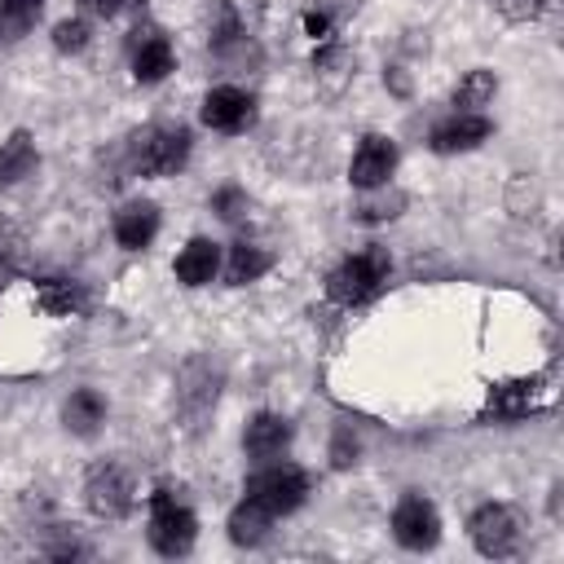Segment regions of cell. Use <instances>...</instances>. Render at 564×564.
<instances>
[{"mask_svg":"<svg viewBox=\"0 0 564 564\" xmlns=\"http://www.w3.org/2000/svg\"><path fill=\"white\" fill-rule=\"evenodd\" d=\"M388 269H392L388 251H383V247H370V251H361V256H348V260L326 278V291H330L335 304H348V308H352V304H366V300H375V295L383 291Z\"/></svg>","mask_w":564,"mask_h":564,"instance_id":"cell-1","label":"cell"},{"mask_svg":"<svg viewBox=\"0 0 564 564\" xmlns=\"http://www.w3.org/2000/svg\"><path fill=\"white\" fill-rule=\"evenodd\" d=\"M189 159V132L176 123H150L132 137V167L141 176H172Z\"/></svg>","mask_w":564,"mask_h":564,"instance_id":"cell-2","label":"cell"},{"mask_svg":"<svg viewBox=\"0 0 564 564\" xmlns=\"http://www.w3.org/2000/svg\"><path fill=\"white\" fill-rule=\"evenodd\" d=\"M242 494L251 502H260L269 516H286V511H295L308 498V476L300 467H291V463H269V467L247 476Z\"/></svg>","mask_w":564,"mask_h":564,"instance_id":"cell-3","label":"cell"},{"mask_svg":"<svg viewBox=\"0 0 564 564\" xmlns=\"http://www.w3.org/2000/svg\"><path fill=\"white\" fill-rule=\"evenodd\" d=\"M194 533H198L194 511L181 507L167 489H154L150 494V546L159 555H185L194 546Z\"/></svg>","mask_w":564,"mask_h":564,"instance_id":"cell-4","label":"cell"},{"mask_svg":"<svg viewBox=\"0 0 564 564\" xmlns=\"http://www.w3.org/2000/svg\"><path fill=\"white\" fill-rule=\"evenodd\" d=\"M471 542H476V551H485V555H494V560H502V555H511L516 546H520V516L511 511V507H502V502H485L476 516H471Z\"/></svg>","mask_w":564,"mask_h":564,"instance_id":"cell-5","label":"cell"},{"mask_svg":"<svg viewBox=\"0 0 564 564\" xmlns=\"http://www.w3.org/2000/svg\"><path fill=\"white\" fill-rule=\"evenodd\" d=\"M392 533H397L401 546L427 551V546H436V538H441V516H436V507H432L427 498L405 494V498L397 502V511H392Z\"/></svg>","mask_w":564,"mask_h":564,"instance_id":"cell-6","label":"cell"},{"mask_svg":"<svg viewBox=\"0 0 564 564\" xmlns=\"http://www.w3.org/2000/svg\"><path fill=\"white\" fill-rule=\"evenodd\" d=\"M88 507H93V516H106V520H119V516H128L132 511V480H128V471L123 467H115V463H101V467H93V476H88Z\"/></svg>","mask_w":564,"mask_h":564,"instance_id":"cell-7","label":"cell"},{"mask_svg":"<svg viewBox=\"0 0 564 564\" xmlns=\"http://www.w3.org/2000/svg\"><path fill=\"white\" fill-rule=\"evenodd\" d=\"M397 172V145L388 141V137H366L361 145H357V154H352V163H348V181L357 185V189H379V185H388V176Z\"/></svg>","mask_w":564,"mask_h":564,"instance_id":"cell-8","label":"cell"},{"mask_svg":"<svg viewBox=\"0 0 564 564\" xmlns=\"http://www.w3.org/2000/svg\"><path fill=\"white\" fill-rule=\"evenodd\" d=\"M251 119H256V101H251V93H242L234 84L212 88L203 101V123L216 132H242Z\"/></svg>","mask_w":564,"mask_h":564,"instance_id":"cell-9","label":"cell"},{"mask_svg":"<svg viewBox=\"0 0 564 564\" xmlns=\"http://www.w3.org/2000/svg\"><path fill=\"white\" fill-rule=\"evenodd\" d=\"M494 132V123L476 110H454L445 123L432 128V150L436 154H458V150H476L485 137Z\"/></svg>","mask_w":564,"mask_h":564,"instance_id":"cell-10","label":"cell"},{"mask_svg":"<svg viewBox=\"0 0 564 564\" xmlns=\"http://www.w3.org/2000/svg\"><path fill=\"white\" fill-rule=\"evenodd\" d=\"M137 35H141V31H137ZM172 66H176L172 44H167L159 31H145V35L132 44V75H137V84H159V79L172 75Z\"/></svg>","mask_w":564,"mask_h":564,"instance_id":"cell-11","label":"cell"},{"mask_svg":"<svg viewBox=\"0 0 564 564\" xmlns=\"http://www.w3.org/2000/svg\"><path fill=\"white\" fill-rule=\"evenodd\" d=\"M159 234V207L154 203H128L119 216H115V242L123 251H141L150 247Z\"/></svg>","mask_w":564,"mask_h":564,"instance_id":"cell-12","label":"cell"},{"mask_svg":"<svg viewBox=\"0 0 564 564\" xmlns=\"http://www.w3.org/2000/svg\"><path fill=\"white\" fill-rule=\"evenodd\" d=\"M242 445L251 458H278L291 445V423L282 414H256L242 432Z\"/></svg>","mask_w":564,"mask_h":564,"instance_id":"cell-13","label":"cell"},{"mask_svg":"<svg viewBox=\"0 0 564 564\" xmlns=\"http://www.w3.org/2000/svg\"><path fill=\"white\" fill-rule=\"evenodd\" d=\"M542 401H546L542 379H516V383H502V388L489 392V414H498V419H520V414L538 410Z\"/></svg>","mask_w":564,"mask_h":564,"instance_id":"cell-14","label":"cell"},{"mask_svg":"<svg viewBox=\"0 0 564 564\" xmlns=\"http://www.w3.org/2000/svg\"><path fill=\"white\" fill-rule=\"evenodd\" d=\"M216 269H220V251H216L212 238H194V242H185V251L176 256V278H181L185 286H203V282H212Z\"/></svg>","mask_w":564,"mask_h":564,"instance_id":"cell-15","label":"cell"},{"mask_svg":"<svg viewBox=\"0 0 564 564\" xmlns=\"http://www.w3.org/2000/svg\"><path fill=\"white\" fill-rule=\"evenodd\" d=\"M40 154H35V141L31 132H13L4 145H0V185H18L35 172Z\"/></svg>","mask_w":564,"mask_h":564,"instance_id":"cell-16","label":"cell"},{"mask_svg":"<svg viewBox=\"0 0 564 564\" xmlns=\"http://www.w3.org/2000/svg\"><path fill=\"white\" fill-rule=\"evenodd\" d=\"M62 419H66V427H70V432L93 436V432L101 427V419H106V401H101L93 388H79V392H70V401H66Z\"/></svg>","mask_w":564,"mask_h":564,"instance_id":"cell-17","label":"cell"},{"mask_svg":"<svg viewBox=\"0 0 564 564\" xmlns=\"http://www.w3.org/2000/svg\"><path fill=\"white\" fill-rule=\"evenodd\" d=\"M269 511L260 507V502H251V498H242V507H234V516H229V538L238 542V546H260L264 538H269Z\"/></svg>","mask_w":564,"mask_h":564,"instance_id":"cell-18","label":"cell"},{"mask_svg":"<svg viewBox=\"0 0 564 564\" xmlns=\"http://www.w3.org/2000/svg\"><path fill=\"white\" fill-rule=\"evenodd\" d=\"M269 251L264 247H251V242H238V247H229V282L234 286H242V282H256L260 273H269Z\"/></svg>","mask_w":564,"mask_h":564,"instance_id":"cell-19","label":"cell"},{"mask_svg":"<svg viewBox=\"0 0 564 564\" xmlns=\"http://www.w3.org/2000/svg\"><path fill=\"white\" fill-rule=\"evenodd\" d=\"M44 0H0V40H22L35 18H40Z\"/></svg>","mask_w":564,"mask_h":564,"instance_id":"cell-20","label":"cell"},{"mask_svg":"<svg viewBox=\"0 0 564 564\" xmlns=\"http://www.w3.org/2000/svg\"><path fill=\"white\" fill-rule=\"evenodd\" d=\"M494 88H498V79L489 70H467V79L454 88V106L458 110H476V106H485L494 97Z\"/></svg>","mask_w":564,"mask_h":564,"instance_id":"cell-21","label":"cell"},{"mask_svg":"<svg viewBox=\"0 0 564 564\" xmlns=\"http://www.w3.org/2000/svg\"><path fill=\"white\" fill-rule=\"evenodd\" d=\"M53 44H57V53H79V48L88 44V26H84L79 18L57 22V26H53Z\"/></svg>","mask_w":564,"mask_h":564,"instance_id":"cell-22","label":"cell"},{"mask_svg":"<svg viewBox=\"0 0 564 564\" xmlns=\"http://www.w3.org/2000/svg\"><path fill=\"white\" fill-rule=\"evenodd\" d=\"M212 212H216L220 220H238V216L247 212V194H242L238 185H225V189L212 194Z\"/></svg>","mask_w":564,"mask_h":564,"instance_id":"cell-23","label":"cell"},{"mask_svg":"<svg viewBox=\"0 0 564 564\" xmlns=\"http://www.w3.org/2000/svg\"><path fill=\"white\" fill-rule=\"evenodd\" d=\"M352 454H357V441H348V436L339 432V436H335V467H348Z\"/></svg>","mask_w":564,"mask_h":564,"instance_id":"cell-24","label":"cell"},{"mask_svg":"<svg viewBox=\"0 0 564 564\" xmlns=\"http://www.w3.org/2000/svg\"><path fill=\"white\" fill-rule=\"evenodd\" d=\"M304 31H308L313 40H326V35H330V22H326L322 13H304Z\"/></svg>","mask_w":564,"mask_h":564,"instance_id":"cell-25","label":"cell"},{"mask_svg":"<svg viewBox=\"0 0 564 564\" xmlns=\"http://www.w3.org/2000/svg\"><path fill=\"white\" fill-rule=\"evenodd\" d=\"M84 4H88V9L97 13V18H115V13H119V9L128 4V0H84Z\"/></svg>","mask_w":564,"mask_h":564,"instance_id":"cell-26","label":"cell"}]
</instances>
